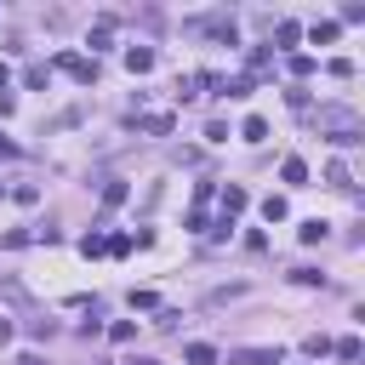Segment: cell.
Returning <instances> with one entry per match:
<instances>
[{"mask_svg":"<svg viewBox=\"0 0 365 365\" xmlns=\"http://www.w3.org/2000/svg\"><path fill=\"white\" fill-rule=\"evenodd\" d=\"M58 69H63V74H74L80 86L98 80V58H80V52H63V58H58Z\"/></svg>","mask_w":365,"mask_h":365,"instance_id":"cell-1","label":"cell"},{"mask_svg":"<svg viewBox=\"0 0 365 365\" xmlns=\"http://www.w3.org/2000/svg\"><path fill=\"white\" fill-rule=\"evenodd\" d=\"M228 365H280V348H234Z\"/></svg>","mask_w":365,"mask_h":365,"instance_id":"cell-2","label":"cell"},{"mask_svg":"<svg viewBox=\"0 0 365 365\" xmlns=\"http://www.w3.org/2000/svg\"><path fill=\"white\" fill-rule=\"evenodd\" d=\"M246 206H251V194L240 189V182H228V189H223V217H228V223H234V217H240Z\"/></svg>","mask_w":365,"mask_h":365,"instance_id":"cell-3","label":"cell"},{"mask_svg":"<svg viewBox=\"0 0 365 365\" xmlns=\"http://www.w3.org/2000/svg\"><path fill=\"white\" fill-rule=\"evenodd\" d=\"M126 69L131 74H149L154 69V46H126Z\"/></svg>","mask_w":365,"mask_h":365,"instance_id":"cell-4","label":"cell"},{"mask_svg":"<svg viewBox=\"0 0 365 365\" xmlns=\"http://www.w3.org/2000/svg\"><path fill=\"white\" fill-rule=\"evenodd\" d=\"M223 98H251V74H223V80H211Z\"/></svg>","mask_w":365,"mask_h":365,"instance_id":"cell-5","label":"cell"},{"mask_svg":"<svg viewBox=\"0 0 365 365\" xmlns=\"http://www.w3.org/2000/svg\"><path fill=\"white\" fill-rule=\"evenodd\" d=\"M326 234H331V223H319V217H308V223L297 228V240H303V246H319Z\"/></svg>","mask_w":365,"mask_h":365,"instance_id":"cell-6","label":"cell"},{"mask_svg":"<svg viewBox=\"0 0 365 365\" xmlns=\"http://www.w3.org/2000/svg\"><path fill=\"white\" fill-rule=\"evenodd\" d=\"M171 126H177L171 114H143V120H137V131H149V137H166Z\"/></svg>","mask_w":365,"mask_h":365,"instance_id":"cell-7","label":"cell"},{"mask_svg":"<svg viewBox=\"0 0 365 365\" xmlns=\"http://www.w3.org/2000/svg\"><path fill=\"white\" fill-rule=\"evenodd\" d=\"M182 359H189V365H217V348H211V343H189V348H182Z\"/></svg>","mask_w":365,"mask_h":365,"instance_id":"cell-8","label":"cell"},{"mask_svg":"<svg viewBox=\"0 0 365 365\" xmlns=\"http://www.w3.org/2000/svg\"><path fill=\"white\" fill-rule=\"evenodd\" d=\"M23 86H34V91L52 86V63H29V69H23Z\"/></svg>","mask_w":365,"mask_h":365,"instance_id":"cell-9","label":"cell"},{"mask_svg":"<svg viewBox=\"0 0 365 365\" xmlns=\"http://www.w3.org/2000/svg\"><path fill=\"white\" fill-rule=\"evenodd\" d=\"M280 177H286V182H291V189H303V182H308V166H303V160H297V154H291V160H286V166H280Z\"/></svg>","mask_w":365,"mask_h":365,"instance_id":"cell-10","label":"cell"},{"mask_svg":"<svg viewBox=\"0 0 365 365\" xmlns=\"http://www.w3.org/2000/svg\"><path fill=\"white\" fill-rule=\"evenodd\" d=\"M326 182H331V189H354V177H348V166H343V160H331V166H326Z\"/></svg>","mask_w":365,"mask_h":365,"instance_id":"cell-11","label":"cell"},{"mask_svg":"<svg viewBox=\"0 0 365 365\" xmlns=\"http://www.w3.org/2000/svg\"><path fill=\"white\" fill-rule=\"evenodd\" d=\"M240 137H246V143H263V137H268V120H263V114H251V120L240 126Z\"/></svg>","mask_w":365,"mask_h":365,"instance_id":"cell-12","label":"cell"},{"mask_svg":"<svg viewBox=\"0 0 365 365\" xmlns=\"http://www.w3.org/2000/svg\"><path fill=\"white\" fill-rule=\"evenodd\" d=\"M331 348H337V359H348V365L365 354V343H359V337H343V343H331Z\"/></svg>","mask_w":365,"mask_h":365,"instance_id":"cell-13","label":"cell"},{"mask_svg":"<svg viewBox=\"0 0 365 365\" xmlns=\"http://www.w3.org/2000/svg\"><path fill=\"white\" fill-rule=\"evenodd\" d=\"M297 34H303L297 23H274V46H280V52H286V46H297Z\"/></svg>","mask_w":365,"mask_h":365,"instance_id":"cell-14","label":"cell"},{"mask_svg":"<svg viewBox=\"0 0 365 365\" xmlns=\"http://www.w3.org/2000/svg\"><path fill=\"white\" fill-rule=\"evenodd\" d=\"M337 34H343V29H337V23H314V29H308V40H314V46H331V40H337Z\"/></svg>","mask_w":365,"mask_h":365,"instance_id":"cell-15","label":"cell"},{"mask_svg":"<svg viewBox=\"0 0 365 365\" xmlns=\"http://www.w3.org/2000/svg\"><path fill=\"white\" fill-rule=\"evenodd\" d=\"M126 194H131V189H126V182H109V189H103V211H114V206H126Z\"/></svg>","mask_w":365,"mask_h":365,"instance_id":"cell-16","label":"cell"},{"mask_svg":"<svg viewBox=\"0 0 365 365\" xmlns=\"http://www.w3.org/2000/svg\"><path fill=\"white\" fill-rule=\"evenodd\" d=\"M263 217H268V223H286V200L268 194V200H263Z\"/></svg>","mask_w":365,"mask_h":365,"instance_id":"cell-17","label":"cell"},{"mask_svg":"<svg viewBox=\"0 0 365 365\" xmlns=\"http://www.w3.org/2000/svg\"><path fill=\"white\" fill-rule=\"evenodd\" d=\"M291 280L297 286H326V274H319V268H291Z\"/></svg>","mask_w":365,"mask_h":365,"instance_id":"cell-18","label":"cell"},{"mask_svg":"<svg viewBox=\"0 0 365 365\" xmlns=\"http://www.w3.org/2000/svg\"><path fill=\"white\" fill-rule=\"evenodd\" d=\"M80 251H86V257H103V251H109V240H103V234H86V240H80Z\"/></svg>","mask_w":365,"mask_h":365,"instance_id":"cell-19","label":"cell"},{"mask_svg":"<svg viewBox=\"0 0 365 365\" xmlns=\"http://www.w3.org/2000/svg\"><path fill=\"white\" fill-rule=\"evenodd\" d=\"M177 319H182L177 308H160V314H154V326H160V331H177Z\"/></svg>","mask_w":365,"mask_h":365,"instance_id":"cell-20","label":"cell"},{"mask_svg":"<svg viewBox=\"0 0 365 365\" xmlns=\"http://www.w3.org/2000/svg\"><path fill=\"white\" fill-rule=\"evenodd\" d=\"M303 348H308V359H319V354H331V337H308Z\"/></svg>","mask_w":365,"mask_h":365,"instance_id":"cell-21","label":"cell"},{"mask_svg":"<svg viewBox=\"0 0 365 365\" xmlns=\"http://www.w3.org/2000/svg\"><path fill=\"white\" fill-rule=\"evenodd\" d=\"M12 200H18V206H34V200H40V189H34V182H23V189H12Z\"/></svg>","mask_w":365,"mask_h":365,"instance_id":"cell-22","label":"cell"},{"mask_svg":"<svg viewBox=\"0 0 365 365\" xmlns=\"http://www.w3.org/2000/svg\"><path fill=\"white\" fill-rule=\"evenodd\" d=\"M109 337H114V343H131V337H137V326H131V319H120V326H109Z\"/></svg>","mask_w":365,"mask_h":365,"instance_id":"cell-23","label":"cell"},{"mask_svg":"<svg viewBox=\"0 0 365 365\" xmlns=\"http://www.w3.org/2000/svg\"><path fill=\"white\" fill-rule=\"evenodd\" d=\"M326 69H331V80H348V74H354V63H348V58H331Z\"/></svg>","mask_w":365,"mask_h":365,"instance_id":"cell-24","label":"cell"},{"mask_svg":"<svg viewBox=\"0 0 365 365\" xmlns=\"http://www.w3.org/2000/svg\"><path fill=\"white\" fill-rule=\"evenodd\" d=\"M12 109H18V98H12V91H0V120H6Z\"/></svg>","mask_w":365,"mask_h":365,"instance_id":"cell-25","label":"cell"},{"mask_svg":"<svg viewBox=\"0 0 365 365\" xmlns=\"http://www.w3.org/2000/svg\"><path fill=\"white\" fill-rule=\"evenodd\" d=\"M0 154H6V160L18 154V143H12V137H6V131H0Z\"/></svg>","mask_w":365,"mask_h":365,"instance_id":"cell-26","label":"cell"},{"mask_svg":"<svg viewBox=\"0 0 365 365\" xmlns=\"http://www.w3.org/2000/svg\"><path fill=\"white\" fill-rule=\"evenodd\" d=\"M6 86H12V69H6V63H0V91H6Z\"/></svg>","mask_w":365,"mask_h":365,"instance_id":"cell-27","label":"cell"},{"mask_svg":"<svg viewBox=\"0 0 365 365\" xmlns=\"http://www.w3.org/2000/svg\"><path fill=\"white\" fill-rule=\"evenodd\" d=\"M131 365H160V359H131Z\"/></svg>","mask_w":365,"mask_h":365,"instance_id":"cell-28","label":"cell"}]
</instances>
